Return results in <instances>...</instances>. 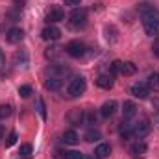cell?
I'll return each instance as SVG.
<instances>
[{"instance_id":"cell-1","label":"cell","mask_w":159,"mask_h":159,"mask_svg":"<svg viewBox=\"0 0 159 159\" xmlns=\"http://www.w3.org/2000/svg\"><path fill=\"white\" fill-rule=\"evenodd\" d=\"M141 19H143V26H144V32L148 35H159V11L156 7L141 13Z\"/></svg>"},{"instance_id":"cell-2","label":"cell","mask_w":159,"mask_h":159,"mask_svg":"<svg viewBox=\"0 0 159 159\" xmlns=\"http://www.w3.org/2000/svg\"><path fill=\"white\" fill-rule=\"evenodd\" d=\"M69 24H70V28H74V30L83 28V26L87 24V11L76 7V9L69 15Z\"/></svg>"},{"instance_id":"cell-3","label":"cell","mask_w":159,"mask_h":159,"mask_svg":"<svg viewBox=\"0 0 159 159\" xmlns=\"http://www.w3.org/2000/svg\"><path fill=\"white\" fill-rule=\"evenodd\" d=\"M85 89H87V83H85V80L81 78V76L72 78L70 83H69V94H70V96H80V94H83Z\"/></svg>"},{"instance_id":"cell-4","label":"cell","mask_w":159,"mask_h":159,"mask_svg":"<svg viewBox=\"0 0 159 159\" xmlns=\"http://www.w3.org/2000/svg\"><path fill=\"white\" fill-rule=\"evenodd\" d=\"M67 54L70 56V57H81L83 54H85V44L81 43V41H78V39H74V41H70L69 44H67Z\"/></svg>"},{"instance_id":"cell-5","label":"cell","mask_w":159,"mask_h":159,"mask_svg":"<svg viewBox=\"0 0 159 159\" xmlns=\"http://www.w3.org/2000/svg\"><path fill=\"white\" fill-rule=\"evenodd\" d=\"M41 37L44 41H57L61 37V30L57 28V26H52V24H48L46 28H43V32H41Z\"/></svg>"},{"instance_id":"cell-6","label":"cell","mask_w":159,"mask_h":159,"mask_svg":"<svg viewBox=\"0 0 159 159\" xmlns=\"http://www.w3.org/2000/svg\"><path fill=\"white\" fill-rule=\"evenodd\" d=\"M150 122L144 119V120H139L137 124H133V135L135 137H144V135H148L150 133Z\"/></svg>"},{"instance_id":"cell-7","label":"cell","mask_w":159,"mask_h":159,"mask_svg":"<svg viewBox=\"0 0 159 159\" xmlns=\"http://www.w3.org/2000/svg\"><path fill=\"white\" fill-rule=\"evenodd\" d=\"M65 19V11L59 7V6H54L50 7V11L46 13V22H59Z\"/></svg>"},{"instance_id":"cell-8","label":"cell","mask_w":159,"mask_h":159,"mask_svg":"<svg viewBox=\"0 0 159 159\" xmlns=\"http://www.w3.org/2000/svg\"><path fill=\"white\" fill-rule=\"evenodd\" d=\"M131 94H133L135 98L144 100V98L150 94V89H148L146 83H133V85H131Z\"/></svg>"},{"instance_id":"cell-9","label":"cell","mask_w":159,"mask_h":159,"mask_svg":"<svg viewBox=\"0 0 159 159\" xmlns=\"http://www.w3.org/2000/svg\"><path fill=\"white\" fill-rule=\"evenodd\" d=\"M22 37H24V32H22L20 28H11V30H7V34H6V41L11 43V44L20 43Z\"/></svg>"},{"instance_id":"cell-10","label":"cell","mask_w":159,"mask_h":159,"mask_svg":"<svg viewBox=\"0 0 159 159\" xmlns=\"http://www.w3.org/2000/svg\"><path fill=\"white\" fill-rule=\"evenodd\" d=\"M115 111H117V102H115V100L104 102V106L100 107V115H102L104 119H109V117H113V115H115Z\"/></svg>"},{"instance_id":"cell-11","label":"cell","mask_w":159,"mask_h":159,"mask_svg":"<svg viewBox=\"0 0 159 159\" xmlns=\"http://www.w3.org/2000/svg\"><path fill=\"white\" fill-rule=\"evenodd\" d=\"M113 83H115V81H113V74H100V76L96 78V85H98L100 89H106V91L111 89Z\"/></svg>"},{"instance_id":"cell-12","label":"cell","mask_w":159,"mask_h":159,"mask_svg":"<svg viewBox=\"0 0 159 159\" xmlns=\"http://www.w3.org/2000/svg\"><path fill=\"white\" fill-rule=\"evenodd\" d=\"M109 154H111V146L107 143H100L96 146V150H94V157L96 159H106L109 157Z\"/></svg>"},{"instance_id":"cell-13","label":"cell","mask_w":159,"mask_h":159,"mask_svg":"<svg viewBox=\"0 0 159 159\" xmlns=\"http://www.w3.org/2000/svg\"><path fill=\"white\" fill-rule=\"evenodd\" d=\"M67 119H69V122H70L72 126H80V124L85 120V115H83V111H80V109H72V111L67 115Z\"/></svg>"},{"instance_id":"cell-14","label":"cell","mask_w":159,"mask_h":159,"mask_svg":"<svg viewBox=\"0 0 159 159\" xmlns=\"http://www.w3.org/2000/svg\"><path fill=\"white\" fill-rule=\"evenodd\" d=\"M135 72H137L135 63H131V61H122V65H120V74H122V76H133Z\"/></svg>"},{"instance_id":"cell-15","label":"cell","mask_w":159,"mask_h":159,"mask_svg":"<svg viewBox=\"0 0 159 159\" xmlns=\"http://www.w3.org/2000/svg\"><path fill=\"white\" fill-rule=\"evenodd\" d=\"M135 113H137V106L133 102H124V106H122L124 119H131V117H135Z\"/></svg>"},{"instance_id":"cell-16","label":"cell","mask_w":159,"mask_h":159,"mask_svg":"<svg viewBox=\"0 0 159 159\" xmlns=\"http://www.w3.org/2000/svg\"><path fill=\"white\" fill-rule=\"evenodd\" d=\"M44 87L48 91H59L61 89V80L57 78V76H52V78H48L44 81Z\"/></svg>"},{"instance_id":"cell-17","label":"cell","mask_w":159,"mask_h":159,"mask_svg":"<svg viewBox=\"0 0 159 159\" xmlns=\"http://www.w3.org/2000/svg\"><path fill=\"white\" fill-rule=\"evenodd\" d=\"M63 141H65V144H76L80 141V137L74 129H67V131L63 133Z\"/></svg>"},{"instance_id":"cell-18","label":"cell","mask_w":159,"mask_h":159,"mask_svg":"<svg viewBox=\"0 0 159 159\" xmlns=\"http://www.w3.org/2000/svg\"><path fill=\"white\" fill-rule=\"evenodd\" d=\"M131 135H133V126L128 124V122H122L120 124V137L122 139H129Z\"/></svg>"},{"instance_id":"cell-19","label":"cell","mask_w":159,"mask_h":159,"mask_svg":"<svg viewBox=\"0 0 159 159\" xmlns=\"http://www.w3.org/2000/svg\"><path fill=\"white\" fill-rule=\"evenodd\" d=\"M146 85H148V89H152V91H156V93H157V91H159V74H156V72H154V74H150Z\"/></svg>"},{"instance_id":"cell-20","label":"cell","mask_w":159,"mask_h":159,"mask_svg":"<svg viewBox=\"0 0 159 159\" xmlns=\"http://www.w3.org/2000/svg\"><path fill=\"white\" fill-rule=\"evenodd\" d=\"M100 137H102V133L98 129H89L85 133V141L87 143H96V141H100Z\"/></svg>"},{"instance_id":"cell-21","label":"cell","mask_w":159,"mask_h":159,"mask_svg":"<svg viewBox=\"0 0 159 159\" xmlns=\"http://www.w3.org/2000/svg\"><path fill=\"white\" fill-rule=\"evenodd\" d=\"M129 152H131L133 156H143V154H146V144H144V143H135Z\"/></svg>"},{"instance_id":"cell-22","label":"cell","mask_w":159,"mask_h":159,"mask_svg":"<svg viewBox=\"0 0 159 159\" xmlns=\"http://www.w3.org/2000/svg\"><path fill=\"white\" fill-rule=\"evenodd\" d=\"M32 152H34V148H32V144H20V148H19V156L20 157H26L30 159V156H32Z\"/></svg>"},{"instance_id":"cell-23","label":"cell","mask_w":159,"mask_h":159,"mask_svg":"<svg viewBox=\"0 0 159 159\" xmlns=\"http://www.w3.org/2000/svg\"><path fill=\"white\" fill-rule=\"evenodd\" d=\"M19 94H20L22 98H28V96L32 94V87H30V85H20V87H19Z\"/></svg>"},{"instance_id":"cell-24","label":"cell","mask_w":159,"mask_h":159,"mask_svg":"<svg viewBox=\"0 0 159 159\" xmlns=\"http://www.w3.org/2000/svg\"><path fill=\"white\" fill-rule=\"evenodd\" d=\"M11 115V106H0V119H7Z\"/></svg>"},{"instance_id":"cell-25","label":"cell","mask_w":159,"mask_h":159,"mask_svg":"<svg viewBox=\"0 0 159 159\" xmlns=\"http://www.w3.org/2000/svg\"><path fill=\"white\" fill-rule=\"evenodd\" d=\"M65 159H83V156L76 150H70V152H65Z\"/></svg>"},{"instance_id":"cell-26","label":"cell","mask_w":159,"mask_h":159,"mask_svg":"<svg viewBox=\"0 0 159 159\" xmlns=\"http://www.w3.org/2000/svg\"><path fill=\"white\" fill-rule=\"evenodd\" d=\"M17 139H19V137H17V133H15V131H11V133H9V137H7V141H6V146H13V144L17 143Z\"/></svg>"},{"instance_id":"cell-27","label":"cell","mask_w":159,"mask_h":159,"mask_svg":"<svg viewBox=\"0 0 159 159\" xmlns=\"http://www.w3.org/2000/svg\"><path fill=\"white\" fill-rule=\"evenodd\" d=\"M152 7H154L152 4L144 2V4H141V6H139V13H144V11H148V9H152Z\"/></svg>"},{"instance_id":"cell-28","label":"cell","mask_w":159,"mask_h":159,"mask_svg":"<svg viewBox=\"0 0 159 159\" xmlns=\"http://www.w3.org/2000/svg\"><path fill=\"white\" fill-rule=\"evenodd\" d=\"M59 54V48H48L46 50V57H56Z\"/></svg>"},{"instance_id":"cell-29","label":"cell","mask_w":159,"mask_h":159,"mask_svg":"<svg viewBox=\"0 0 159 159\" xmlns=\"http://www.w3.org/2000/svg\"><path fill=\"white\" fill-rule=\"evenodd\" d=\"M85 120H87V124H96V117H94V113H87Z\"/></svg>"},{"instance_id":"cell-30","label":"cell","mask_w":159,"mask_h":159,"mask_svg":"<svg viewBox=\"0 0 159 159\" xmlns=\"http://www.w3.org/2000/svg\"><path fill=\"white\" fill-rule=\"evenodd\" d=\"M152 52H154V54L159 57V37L154 41V44H152Z\"/></svg>"},{"instance_id":"cell-31","label":"cell","mask_w":159,"mask_h":159,"mask_svg":"<svg viewBox=\"0 0 159 159\" xmlns=\"http://www.w3.org/2000/svg\"><path fill=\"white\" fill-rule=\"evenodd\" d=\"M67 6H80V0H65Z\"/></svg>"},{"instance_id":"cell-32","label":"cell","mask_w":159,"mask_h":159,"mask_svg":"<svg viewBox=\"0 0 159 159\" xmlns=\"http://www.w3.org/2000/svg\"><path fill=\"white\" fill-rule=\"evenodd\" d=\"M2 63H4V54H2V50H0V67H2Z\"/></svg>"},{"instance_id":"cell-33","label":"cell","mask_w":159,"mask_h":159,"mask_svg":"<svg viewBox=\"0 0 159 159\" xmlns=\"http://www.w3.org/2000/svg\"><path fill=\"white\" fill-rule=\"evenodd\" d=\"M2 137H4V128L0 126V139H2Z\"/></svg>"}]
</instances>
